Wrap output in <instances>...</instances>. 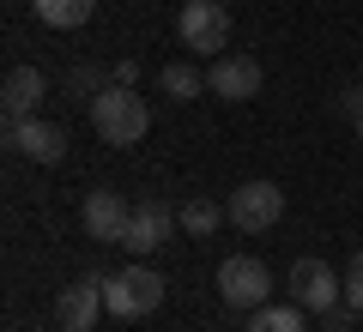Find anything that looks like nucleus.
Listing matches in <instances>:
<instances>
[{"mask_svg":"<svg viewBox=\"0 0 363 332\" xmlns=\"http://www.w3.org/2000/svg\"><path fill=\"white\" fill-rule=\"evenodd\" d=\"M43 97H49V79H43L37 67H13L6 85H0V109H6V121H30Z\"/></svg>","mask_w":363,"mask_h":332,"instance_id":"12","label":"nucleus"},{"mask_svg":"<svg viewBox=\"0 0 363 332\" xmlns=\"http://www.w3.org/2000/svg\"><path fill=\"white\" fill-rule=\"evenodd\" d=\"M6 145H13L18 157H30V164H61L67 157V133L55 127V121H43V115L6 121Z\"/></svg>","mask_w":363,"mask_h":332,"instance_id":"11","label":"nucleus"},{"mask_svg":"<svg viewBox=\"0 0 363 332\" xmlns=\"http://www.w3.org/2000/svg\"><path fill=\"white\" fill-rule=\"evenodd\" d=\"M345 302L363 314V248L351 254V266H345Z\"/></svg>","mask_w":363,"mask_h":332,"instance_id":"18","label":"nucleus"},{"mask_svg":"<svg viewBox=\"0 0 363 332\" xmlns=\"http://www.w3.org/2000/svg\"><path fill=\"white\" fill-rule=\"evenodd\" d=\"M333 103H339V115H357V109H363V85H345Z\"/></svg>","mask_w":363,"mask_h":332,"instance_id":"20","label":"nucleus"},{"mask_svg":"<svg viewBox=\"0 0 363 332\" xmlns=\"http://www.w3.org/2000/svg\"><path fill=\"white\" fill-rule=\"evenodd\" d=\"M176 230H182V224H176V205H169V200H140V205H133L128 236H121V248H128L133 260H145V254H157Z\"/></svg>","mask_w":363,"mask_h":332,"instance_id":"7","label":"nucleus"},{"mask_svg":"<svg viewBox=\"0 0 363 332\" xmlns=\"http://www.w3.org/2000/svg\"><path fill=\"white\" fill-rule=\"evenodd\" d=\"M218 296L236 308V314H255L260 302H272V272L260 266L255 254H230L218 266Z\"/></svg>","mask_w":363,"mask_h":332,"instance_id":"5","label":"nucleus"},{"mask_svg":"<svg viewBox=\"0 0 363 332\" xmlns=\"http://www.w3.org/2000/svg\"><path fill=\"white\" fill-rule=\"evenodd\" d=\"M351 127H357V139H363V109H357V115H351Z\"/></svg>","mask_w":363,"mask_h":332,"instance_id":"21","label":"nucleus"},{"mask_svg":"<svg viewBox=\"0 0 363 332\" xmlns=\"http://www.w3.org/2000/svg\"><path fill=\"white\" fill-rule=\"evenodd\" d=\"M157 85H164V97L188 103V97H200V91H206V73H200V67H188V61H169L164 73H157Z\"/></svg>","mask_w":363,"mask_h":332,"instance_id":"17","label":"nucleus"},{"mask_svg":"<svg viewBox=\"0 0 363 332\" xmlns=\"http://www.w3.org/2000/svg\"><path fill=\"white\" fill-rule=\"evenodd\" d=\"M104 302H109V314H116V320H145V314H157V308H164V272H152V266L133 260L128 272L104 278Z\"/></svg>","mask_w":363,"mask_h":332,"instance_id":"2","label":"nucleus"},{"mask_svg":"<svg viewBox=\"0 0 363 332\" xmlns=\"http://www.w3.org/2000/svg\"><path fill=\"white\" fill-rule=\"evenodd\" d=\"M128 224H133V205L121 200L116 188H91L85 193V236H91V242H116L121 248Z\"/></svg>","mask_w":363,"mask_h":332,"instance_id":"10","label":"nucleus"},{"mask_svg":"<svg viewBox=\"0 0 363 332\" xmlns=\"http://www.w3.org/2000/svg\"><path fill=\"white\" fill-rule=\"evenodd\" d=\"M30 6H37V18L49 30H79L91 13H97V0H30Z\"/></svg>","mask_w":363,"mask_h":332,"instance_id":"15","label":"nucleus"},{"mask_svg":"<svg viewBox=\"0 0 363 332\" xmlns=\"http://www.w3.org/2000/svg\"><path fill=\"white\" fill-rule=\"evenodd\" d=\"M260 61L255 55H212V67H206V91L212 97H224V103H248V97H260Z\"/></svg>","mask_w":363,"mask_h":332,"instance_id":"8","label":"nucleus"},{"mask_svg":"<svg viewBox=\"0 0 363 332\" xmlns=\"http://www.w3.org/2000/svg\"><path fill=\"white\" fill-rule=\"evenodd\" d=\"M91 127H97L104 145H140L145 127H152V103L133 85H109L91 97Z\"/></svg>","mask_w":363,"mask_h":332,"instance_id":"1","label":"nucleus"},{"mask_svg":"<svg viewBox=\"0 0 363 332\" xmlns=\"http://www.w3.org/2000/svg\"><path fill=\"white\" fill-rule=\"evenodd\" d=\"M116 85V73H109V67H97V61H73L67 67V97H97V91H109Z\"/></svg>","mask_w":363,"mask_h":332,"instance_id":"16","label":"nucleus"},{"mask_svg":"<svg viewBox=\"0 0 363 332\" xmlns=\"http://www.w3.org/2000/svg\"><path fill=\"white\" fill-rule=\"evenodd\" d=\"M176 224H182L188 236H218L224 224H230V212H224L218 200H182V205H176Z\"/></svg>","mask_w":363,"mask_h":332,"instance_id":"14","label":"nucleus"},{"mask_svg":"<svg viewBox=\"0 0 363 332\" xmlns=\"http://www.w3.org/2000/svg\"><path fill=\"white\" fill-rule=\"evenodd\" d=\"M242 332H309V308L303 302H260Z\"/></svg>","mask_w":363,"mask_h":332,"instance_id":"13","label":"nucleus"},{"mask_svg":"<svg viewBox=\"0 0 363 332\" xmlns=\"http://www.w3.org/2000/svg\"><path fill=\"white\" fill-rule=\"evenodd\" d=\"M97 314H109L104 278H97V272H85L79 284H67V290L55 296V326H61V332H91V326H97Z\"/></svg>","mask_w":363,"mask_h":332,"instance_id":"9","label":"nucleus"},{"mask_svg":"<svg viewBox=\"0 0 363 332\" xmlns=\"http://www.w3.org/2000/svg\"><path fill=\"white\" fill-rule=\"evenodd\" d=\"M109 73H116V85H133V91H140V55H121Z\"/></svg>","mask_w":363,"mask_h":332,"instance_id":"19","label":"nucleus"},{"mask_svg":"<svg viewBox=\"0 0 363 332\" xmlns=\"http://www.w3.org/2000/svg\"><path fill=\"white\" fill-rule=\"evenodd\" d=\"M285 284H291V302H303L309 314H327V308L345 302V272H333L327 260H315V254H303Z\"/></svg>","mask_w":363,"mask_h":332,"instance_id":"6","label":"nucleus"},{"mask_svg":"<svg viewBox=\"0 0 363 332\" xmlns=\"http://www.w3.org/2000/svg\"><path fill=\"white\" fill-rule=\"evenodd\" d=\"M224 212H230V224L242 236H267L285 217V193H279V181H242V188H230Z\"/></svg>","mask_w":363,"mask_h":332,"instance_id":"4","label":"nucleus"},{"mask_svg":"<svg viewBox=\"0 0 363 332\" xmlns=\"http://www.w3.org/2000/svg\"><path fill=\"white\" fill-rule=\"evenodd\" d=\"M176 30H182V49H194V55H224L230 49V13H224V0H182Z\"/></svg>","mask_w":363,"mask_h":332,"instance_id":"3","label":"nucleus"}]
</instances>
